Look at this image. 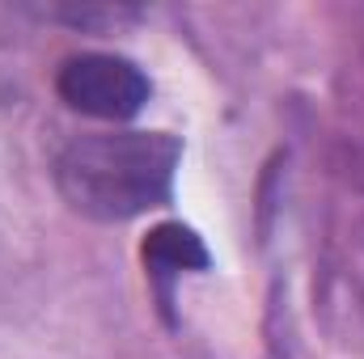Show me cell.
I'll return each instance as SVG.
<instances>
[{"instance_id":"cell-1","label":"cell","mask_w":364,"mask_h":359,"mask_svg":"<svg viewBox=\"0 0 364 359\" xmlns=\"http://www.w3.org/2000/svg\"><path fill=\"white\" fill-rule=\"evenodd\" d=\"M182 140L170 131H93L55 157L60 199L97 224H123L174 199Z\"/></svg>"},{"instance_id":"cell-2","label":"cell","mask_w":364,"mask_h":359,"mask_svg":"<svg viewBox=\"0 0 364 359\" xmlns=\"http://www.w3.org/2000/svg\"><path fill=\"white\" fill-rule=\"evenodd\" d=\"M55 93L90 118L106 123H127L149 106V77L140 72V64L123 60V55H106V51H85L60 64L55 72Z\"/></svg>"},{"instance_id":"cell-3","label":"cell","mask_w":364,"mask_h":359,"mask_svg":"<svg viewBox=\"0 0 364 359\" xmlns=\"http://www.w3.org/2000/svg\"><path fill=\"white\" fill-rule=\"evenodd\" d=\"M140 258H144V275L157 292V309L161 317L174 326V283H178L186 270H208L212 267V254L203 245V237L191 228V224H178V220H166L157 228H149L144 245H140Z\"/></svg>"}]
</instances>
